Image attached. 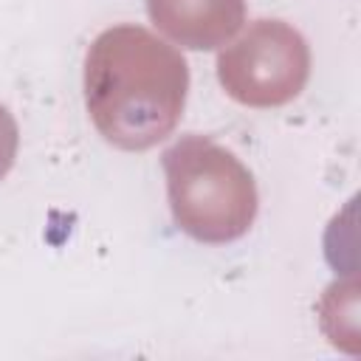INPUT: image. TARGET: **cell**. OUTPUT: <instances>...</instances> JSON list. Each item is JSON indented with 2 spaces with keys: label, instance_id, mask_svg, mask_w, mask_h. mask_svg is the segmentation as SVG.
I'll use <instances>...</instances> for the list:
<instances>
[{
  "label": "cell",
  "instance_id": "obj_1",
  "mask_svg": "<svg viewBox=\"0 0 361 361\" xmlns=\"http://www.w3.org/2000/svg\"><path fill=\"white\" fill-rule=\"evenodd\" d=\"M189 68L178 48L124 23L104 28L85 56V104L99 135L127 152L161 144L178 127Z\"/></svg>",
  "mask_w": 361,
  "mask_h": 361
},
{
  "label": "cell",
  "instance_id": "obj_2",
  "mask_svg": "<svg viewBox=\"0 0 361 361\" xmlns=\"http://www.w3.org/2000/svg\"><path fill=\"white\" fill-rule=\"evenodd\" d=\"M175 226L197 243L240 240L257 217V183L245 164L217 141L189 133L161 155Z\"/></svg>",
  "mask_w": 361,
  "mask_h": 361
},
{
  "label": "cell",
  "instance_id": "obj_3",
  "mask_svg": "<svg viewBox=\"0 0 361 361\" xmlns=\"http://www.w3.org/2000/svg\"><path fill=\"white\" fill-rule=\"evenodd\" d=\"M307 76L310 48L282 20H254L217 56L223 90L245 107H282L305 90Z\"/></svg>",
  "mask_w": 361,
  "mask_h": 361
},
{
  "label": "cell",
  "instance_id": "obj_4",
  "mask_svg": "<svg viewBox=\"0 0 361 361\" xmlns=\"http://www.w3.org/2000/svg\"><path fill=\"white\" fill-rule=\"evenodd\" d=\"M152 25L192 51H214L245 23V0H147Z\"/></svg>",
  "mask_w": 361,
  "mask_h": 361
},
{
  "label": "cell",
  "instance_id": "obj_5",
  "mask_svg": "<svg viewBox=\"0 0 361 361\" xmlns=\"http://www.w3.org/2000/svg\"><path fill=\"white\" fill-rule=\"evenodd\" d=\"M17 147H20V127H17L14 116L8 113V107L0 104V180L14 166Z\"/></svg>",
  "mask_w": 361,
  "mask_h": 361
}]
</instances>
